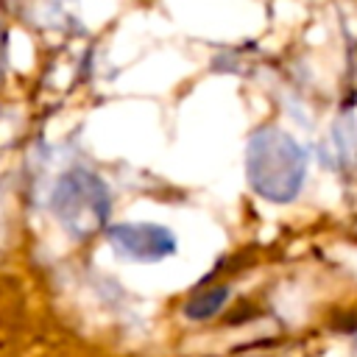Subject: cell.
Instances as JSON below:
<instances>
[{
  "label": "cell",
  "instance_id": "obj_5",
  "mask_svg": "<svg viewBox=\"0 0 357 357\" xmlns=\"http://www.w3.org/2000/svg\"><path fill=\"white\" fill-rule=\"evenodd\" d=\"M6 59H8V45H6V31L0 28V81L6 73Z\"/></svg>",
  "mask_w": 357,
  "mask_h": 357
},
{
  "label": "cell",
  "instance_id": "obj_2",
  "mask_svg": "<svg viewBox=\"0 0 357 357\" xmlns=\"http://www.w3.org/2000/svg\"><path fill=\"white\" fill-rule=\"evenodd\" d=\"M50 209L59 223L78 240L95 237L112 212V195L103 178L86 167H70L50 192Z\"/></svg>",
  "mask_w": 357,
  "mask_h": 357
},
{
  "label": "cell",
  "instance_id": "obj_4",
  "mask_svg": "<svg viewBox=\"0 0 357 357\" xmlns=\"http://www.w3.org/2000/svg\"><path fill=\"white\" fill-rule=\"evenodd\" d=\"M229 298V287L218 284V287H206L201 293H195L187 304H184V315L192 318V321H206L212 318L215 312H220V307L226 304Z\"/></svg>",
  "mask_w": 357,
  "mask_h": 357
},
{
  "label": "cell",
  "instance_id": "obj_3",
  "mask_svg": "<svg viewBox=\"0 0 357 357\" xmlns=\"http://www.w3.org/2000/svg\"><path fill=\"white\" fill-rule=\"evenodd\" d=\"M112 248L131 262H162L176 251V237L159 223H114L106 229Z\"/></svg>",
  "mask_w": 357,
  "mask_h": 357
},
{
  "label": "cell",
  "instance_id": "obj_1",
  "mask_svg": "<svg viewBox=\"0 0 357 357\" xmlns=\"http://www.w3.org/2000/svg\"><path fill=\"white\" fill-rule=\"evenodd\" d=\"M245 176L257 195L273 204H287L301 192L307 176V153L287 131L262 126L248 139Z\"/></svg>",
  "mask_w": 357,
  "mask_h": 357
}]
</instances>
